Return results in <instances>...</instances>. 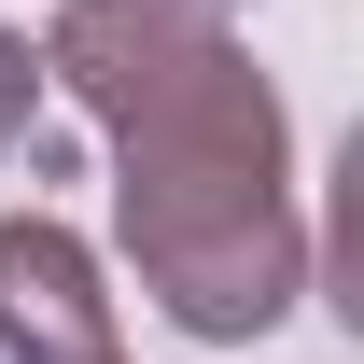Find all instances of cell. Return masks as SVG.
I'll list each match as a JSON object with an SVG mask.
<instances>
[{
    "instance_id": "6da1fadb",
    "label": "cell",
    "mask_w": 364,
    "mask_h": 364,
    "mask_svg": "<svg viewBox=\"0 0 364 364\" xmlns=\"http://www.w3.org/2000/svg\"><path fill=\"white\" fill-rule=\"evenodd\" d=\"M43 70L112 127V225L182 336H267L309 294V210L238 0H70Z\"/></svg>"
},
{
    "instance_id": "7a4b0ae2",
    "label": "cell",
    "mask_w": 364,
    "mask_h": 364,
    "mask_svg": "<svg viewBox=\"0 0 364 364\" xmlns=\"http://www.w3.org/2000/svg\"><path fill=\"white\" fill-rule=\"evenodd\" d=\"M0 364H112L98 252L56 225V210H14V225H0Z\"/></svg>"
},
{
    "instance_id": "3957f363",
    "label": "cell",
    "mask_w": 364,
    "mask_h": 364,
    "mask_svg": "<svg viewBox=\"0 0 364 364\" xmlns=\"http://www.w3.org/2000/svg\"><path fill=\"white\" fill-rule=\"evenodd\" d=\"M28 85H43V70H28V43H14V28H0V154H14V140H28Z\"/></svg>"
},
{
    "instance_id": "277c9868",
    "label": "cell",
    "mask_w": 364,
    "mask_h": 364,
    "mask_svg": "<svg viewBox=\"0 0 364 364\" xmlns=\"http://www.w3.org/2000/svg\"><path fill=\"white\" fill-rule=\"evenodd\" d=\"M112 364H127V350H112Z\"/></svg>"
}]
</instances>
